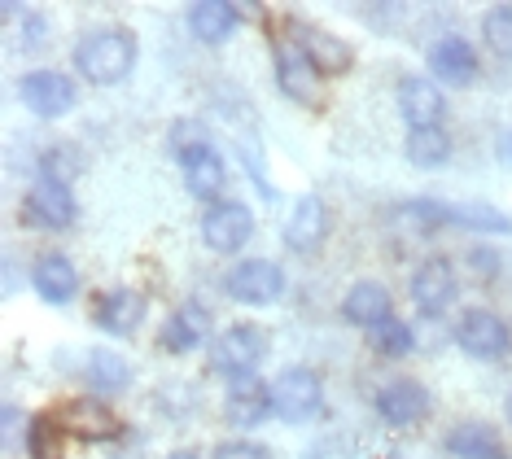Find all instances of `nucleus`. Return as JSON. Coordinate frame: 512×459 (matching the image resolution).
<instances>
[{
	"label": "nucleus",
	"instance_id": "473e14b6",
	"mask_svg": "<svg viewBox=\"0 0 512 459\" xmlns=\"http://www.w3.org/2000/svg\"><path fill=\"white\" fill-rule=\"evenodd\" d=\"M499 158L512 167V132H499Z\"/></svg>",
	"mask_w": 512,
	"mask_h": 459
},
{
	"label": "nucleus",
	"instance_id": "dca6fc26",
	"mask_svg": "<svg viewBox=\"0 0 512 459\" xmlns=\"http://www.w3.org/2000/svg\"><path fill=\"white\" fill-rule=\"evenodd\" d=\"M394 101H399V114L407 123V132H416V127H438L442 123V88L434 79L425 75H403L399 88H394Z\"/></svg>",
	"mask_w": 512,
	"mask_h": 459
},
{
	"label": "nucleus",
	"instance_id": "423d86ee",
	"mask_svg": "<svg viewBox=\"0 0 512 459\" xmlns=\"http://www.w3.org/2000/svg\"><path fill=\"white\" fill-rule=\"evenodd\" d=\"M456 346H460L469 359L495 363V359L508 355L512 337H508V324L499 320L495 311H486V306H473V311H464L460 324H456Z\"/></svg>",
	"mask_w": 512,
	"mask_h": 459
},
{
	"label": "nucleus",
	"instance_id": "7c9ffc66",
	"mask_svg": "<svg viewBox=\"0 0 512 459\" xmlns=\"http://www.w3.org/2000/svg\"><path fill=\"white\" fill-rule=\"evenodd\" d=\"M482 35H486V44H491L495 57L512 62V5H495L482 22Z\"/></svg>",
	"mask_w": 512,
	"mask_h": 459
},
{
	"label": "nucleus",
	"instance_id": "c85d7f7f",
	"mask_svg": "<svg viewBox=\"0 0 512 459\" xmlns=\"http://www.w3.org/2000/svg\"><path fill=\"white\" fill-rule=\"evenodd\" d=\"M79 171H84V153H79L75 145H53V149L40 153V175H44V180L71 184Z\"/></svg>",
	"mask_w": 512,
	"mask_h": 459
},
{
	"label": "nucleus",
	"instance_id": "f8f14e48",
	"mask_svg": "<svg viewBox=\"0 0 512 459\" xmlns=\"http://www.w3.org/2000/svg\"><path fill=\"white\" fill-rule=\"evenodd\" d=\"M57 425H62V433H71V438H79V442H110V438L123 433L119 416H114L97 394L71 398V403L57 411Z\"/></svg>",
	"mask_w": 512,
	"mask_h": 459
},
{
	"label": "nucleus",
	"instance_id": "f03ea898",
	"mask_svg": "<svg viewBox=\"0 0 512 459\" xmlns=\"http://www.w3.org/2000/svg\"><path fill=\"white\" fill-rule=\"evenodd\" d=\"M272 411L285 425H307L324 411V381L311 368H285L272 381Z\"/></svg>",
	"mask_w": 512,
	"mask_h": 459
},
{
	"label": "nucleus",
	"instance_id": "f257e3e1",
	"mask_svg": "<svg viewBox=\"0 0 512 459\" xmlns=\"http://www.w3.org/2000/svg\"><path fill=\"white\" fill-rule=\"evenodd\" d=\"M71 62L88 84H101V88L123 84L136 66V40H132V31H123V27H92L79 35Z\"/></svg>",
	"mask_w": 512,
	"mask_h": 459
},
{
	"label": "nucleus",
	"instance_id": "1a4fd4ad",
	"mask_svg": "<svg viewBox=\"0 0 512 459\" xmlns=\"http://www.w3.org/2000/svg\"><path fill=\"white\" fill-rule=\"evenodd\" d=\"M377 416L386 420L390 429H412V425H421V420L429 416V390L421 381H412V376H399V381H386L377 390Z\"/></svg>",
	"mask_w": 512,
	"mask_h": 459
},
{
	"label": "nucleus",
	"instance_id": "393cba45",
	"mask_svg": "<svg viewBox=\"0 0 512 459\" xmlns=\"http://www.w3.org/2000/svg\"><path fill=\"white\" fill-rule=\"evenodd\" d=\"M403 153H407V162H412V167L434 171V167H442V162L451 158V140H447L442 127H416V132H407Z\"/></svg>",
	"mask_w": 512,
	"mask_h": 459
},
{
	"label": "nucleus",
	"instance_id": "72a5a7b5",
	"mask_svg": "<svg viewBox=\"0 0 512 459\" xmlns=\"http://www.w3.org/2000/svg\"><path fill=\"white\" fill-rule=\"evenodd\" d=\"M171 459H202V455H197V451H176Z\"/></svg>",
	"mask_w": 512,
	"mask_h": 459
},
{
	"label": "nucleus",
	"instance_id": "4be33fe9",
	"mask_svg": "<svg viewBox=\"0 0 512 459\" xmlns=\"http://www.w3.org/2000/svg\"><path fill=\"white\" fill-rule=\"evenodd\" d=\"M294 40L302 44V53L311 57V66L320 70V75H346L355 62V53H351V44H342L333 31H324V27H294Z\"/></svg>",
	"mask_w": 512,
	"mask_h": 459
},
{
	"label": "nucleus",
	"instance_id": "2f4dec72",
	"mask_svg": "<svg viewBox=\"0 0 512 459\" xmlns=\"http://www.w3.org/2000/svg\"><path fill=\"white\" fill-rule=\"evenodd\" d=\"M211 459H267V451L259 442H224V446H215V455Z\"/></svg>",
	"mask_w": 512,
	"mask_h": 459
},
{
	"label": "nucleus",
	"instance_id": "20e7f679",
	"mask_svg": "<svg viewBox=\"0 0 512 459\" xmlns=\"http://www.w3.org/2000/svg\"><path fill=\"white\" fill-rule=\"evenodd\" d=\"M18 97L36 119H62V114L75 110L79 88L62 70H27V75L18 79Z\"/></svg>",
	"mask_w": 512,
	"mask_h": 459
},
{
	"label": "nucleus",
	"instance_id": "39448f33",
	"mask_svg": "<svg viewBox=\"0 0 512 459\" xmlns=\"http://www.w3.org/2000/svg\"><path fill=\"white\" fill-rule=\"evenodd\" d=\"M224 293L246 306H267L285 293V272L272 258H241L237 267L224 276Z\"/></svg>",
	"mask_w": 512,
	"mask_h": 459
},
{
	"label": "nucleus",
	"instance_id": "4468645a",
	"mask_svg": "<svg viewBox=\"0 0 512 459\" xmlns=\"http://www.w3.org/2000/svg\"><path fill=\"white\" fill-rule=\"evenodd\" d=\"M456 298H460V280L451 272L447 258H425V263L412 272V302L421 306L425 315L451 311Z\"/></svg>",
	"mask_w": 512,
	"mask_h": 459
},
{
	"label": "nucleus",
	"instance_id": "412c9836",
	"mask_svg": "<svg viewBox=\"0 0 512 459\" xmlns=\"http://www.w3.org/2000/svg\"><path fill=\"white\" fill-rule=\"evenodd\" d=\"M31 289L40 293V302L49 306H66L79 293V272L71 258L62 254H44L36 258V267H31Z\"/></svg>",
	"mask_w": 512,
	"mask_h": 459
},
{
	"label": "nucleus",
	"instance_id": "aec40b11",
	"mask_svg": "<svg viewBox=\"0 0 512 459\" xmlns=\"http://www.w3.org/2000/svg\"><path fill=\"white\" fill-rule=\"evenodd\" d=\"M342 320L364 328V333H372V328H381L386 320H394V302H390V289L377 285V280H359V285L342 298Z\"/></svg>",
	"mask_w": 512,
	"mask_h": 459
},
{
	"label": "nucleus",
	"instance_id": "f704fd0d",
	"mask_svg": "<svg viewBox=\"0 0 512 459\" xmlns=\"http://www.w3.org/2000/svg\"><path fill=\"white\" fill-rule=\"evenodd\" d=\"M504 416H508V425H512V394H508V403H504Z\"/></svg>",
	"mask_w": 512,
	"mask_h": 459
},
{
	"label": "nucleus",
	"instance_id": "7ed1b4c3",
	"mask_svg": "<svg viewBox=\"0 0 512 459\" xmlns=\"http://www.w3.org/2000/svg\"><path fill=\"white\" fill-rule=\"evenodd\" d=\"M267 355V333L259 324H232L211 341V368L228 381L237 376H254V368Z\"/></svg>",
	"mask_w": 512,
	"mask_h": 459
},
{
	"label": "nucleus",
	"instance_id": "b1692460",
	"mask_svg": "<svg viewBox=\"0 0 512 459\" xmlns=\"http://www.w3.org/2000/svg\"><path fill=\"white\" fill-rule=\"evenodd\" d=\"M447 451L456 459H508L499 433L491 425H477V420H469V425H456L447 433Z\"/></svg>",
	"mask_w": 512,
	"mask_h": 459
},
{
	"label": "nucleus",
	"instance_id": "cd10ccee",
	"mask_svg": "<svg viewBox=\"0 0 512 459\" xmlns=\"http://www.w3.org/2000/svg\"><path fill=\"white\" fill-rule=\"evenodd\" d=\"M27 459H62V425H57V416H36L27 425Z\"/></svg>",
	"mask_w": 512,
	"mask_h": 459
},
{
	"label": "nucleus",
	"instance_id": "bb28decb",
	"mask_svg": "<svg viewBox=\"0 0 512 459\" xmlns=\"http://www.w3.org/2000/svg\"><path fill=\"white\" fill-rule=\"evenodd\" d=\"M368 346H372V355H381V359H403V355H412L416 350V333L399 320V315H394V320H386L381 328H372Z\"/></svg>",
	"mask_w": 512,
	"mask_h": 459
},
{
	"label": "nucleus",
	"instance_id": "0eeeda50",
	"mask_svg": "<svg viewBox=\"0 0 512 459\" xmlns=\"http://www.w3.org/2000/svg\"><path fill=\"white\" fill-rule=\"evenodd\" d=\"M79 215V206H75V193H71V184H57V180H40L31 184V193H27V202H22V219L31 223V228H49V232H62V228H71Z\"/></svg>",
	"mask_w": 512,
	"mask_h": 459
},
{
	"label": "nucleus",
	"instance_id": "6e6552de",
	"mask_svg": "<svg viewBox=\"0 0 512 459\" xmlns=\"http://www.w3.org/2000/svg\"><path fill=\"white\" fill-rule=\"evenodd\" d=\"M276 88L298 105H311L320 97V70L311 66V57L302 53V44L294 35H281V40H276Z\"/></svg>",
	"mask_w": 512,
	"mask_h": 459
},
{
	"label": "nucleus",
	"instance_id": "f3484780",
	"mask_svg": "<svg viewBox=\"0 0 512 459\" xmlns=\"http://www.w3.org/2000/svg\"><path fill=\"white\" fill-rule=\"evenodd\" d=\"M145 320V298L136 289H110L92 306V324L110 337H132Z\"/></svg>",
	"mask_w": 512,
	"mask_h": 459
},
{
	"label": "nucleus",
	"instance_id": "c756f323",
	"mask_svg": "<svg viewBox=\"0 0 512 459\" xmlns=\"http://www.w3.org/2000/svg\"><path fill=\"white\" fill-rule=\"evenodd\" d=\"M451 223H460V228H473V232H512V219L499 215L495 206H482V202L451 206Z\"/></svg>",
	"mask_w": 512,
	"mask_h": 459
},
{
	"label": "nucleus",
	"instance_id": "ddd939ff",
	"mask_svg": "<svg viewBox=\"0 0 512 459\" xmlns=\"http://www.w3.org/2000/svg\"><path fill=\"white\" fill-rule=\"evenodd\" d=\"M425 66L434 75V84H447V88H469L477 79V53L460 35H442V40L429 44Z\"/></svg>",
	"mask_w": 512,
	"mask_h": 459
},
{
	"label": "nucleus",
	"instance_id": "a211bd4d",
	"mask_svg": "<svg viewBox=\"0 0 512 459\" xmlns=\"http://www.w3.org/2000/svg\"><path fill=\"white\" fill-rule=\"evenodd\" d=\"M324 237H329V206L320 197H298L285 219V245L298 254H311L324 245Z\"/></svg>",
	"mask_w": 512,
	"mask_h": 459
},
{
	"label": "nucleus",
	"instance_id": "6ab92c4d",
	"mask_svg": "<svg viewBox=\"0 0 512 459\" xmlns=\"http://www.w3.org/2000/svg\"><path fill=\"white\" fill-rule=\"evenodd\" d=\"M206 337H211V315H206V306L180 302L176 311L167 315L158 341H162V350H171V355H189V350L206 346Z\"/></svg>",
	"mask_w": 512,
	"mask_h": 459
},
{
	"label": "nucleus",
	"instance_id": "9d476101",
	"mask_svg": "<svg viewBox=\"0 0 512 459\" xmlns=\"http://www.w3.org/2000/svg\"><path fill=\"white\" fill-rule=\"evenodd\" d=\"M180 167H184V188H189L197 202H206V206L224 202L219 193H224V184H228V167H224V158H219V149L211 140L180 149Z\"/></svg>",
	"mask_w": 512,
	"mask_h": 459
},
{
	"label": "nucleus",
	"instance_id": "a878e982",
	"mask_svg": "<svg viewBox=\"0 0 512 459\" xmlns=\"http://www.w3.org/2000/svg\"><path fill=\"white\" fill-rule=\"evenodd\" d=\"M84 381L101 394H119L127 381H132V372H127V363L114 355V350H92V355L84 359Z\"/></svg>",
	"mask_w": 512,
	"mask_h": 459
},
{
	"label": "nucleus",
	"instance_id": "2eb2a0df",
	"mask_svg": "<svg viewBox=\"0 0 512 459\" xmlns=\"http://www.w3.org/2000/svg\"><path fill=\"white\" fill-rule=\"evenodd\" d=\"M272 416V385L259 376H237L224 390V420L237 429H259Z\"/></svg>",
	"mask_w": 512,
	"mask_h": 459
},
{
	"label": "nucleus",
	"instance_id": "5701e85b",
	"mask_svg": "<svg viewBox=\"0 0 512 459\" xmlns=\"http://www.w3.org/2000/svg\"><path fill=\"white\" fill-rule=\"evenodd\" d=\"M241 27V9L228 0H197L189 5V31L202 44H228Z\"/></svg>",
	"mask_w": 512,
	"mask_h": 459
},
{
	"label": "nucleus",
	"instance_id": "9b49d317",
	"mask_svg": "<svg viewBox=\"0 0 512 459\" xmlns=\"http://www.w3.org/2000/svg\"><path fill=\"white\" fill-rule=\"evenodd\" d=\"M254 237V215L246 202H215L202 215V241L215 254H237Z\"/></svg>",
	"mask_w": 512,
	"mask_h": 459
}]
</instances>
